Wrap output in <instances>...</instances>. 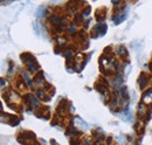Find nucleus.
Here are the masks:
<instances>
[]
</instances>
